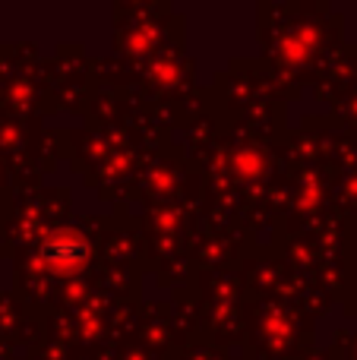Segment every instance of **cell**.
Segmentation results:
<instances>
[{"mask_svg":"<svg viewBox=\"0 0 357 360\" xmlns=\"http://www.w3.org/2000/svg\"><path fill=\"white\" fill-rule=\"evenodd\" d=\"M86 243H82V237L76 234H54L48 243L41 247V256L51 262L54 269H70V266H79L82 259H86Z\"/></svg>","mask_w":357,"mask_h":360,"instance_id":"obj_1","label":"cell"}]
</instances>
